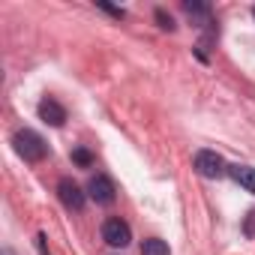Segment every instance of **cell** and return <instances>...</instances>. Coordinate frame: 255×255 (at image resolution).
<instances>
[{"instance_id": "6da1fadb", "label": "cell", "mask_w": 255, "mask_h": 255, "mask_svg": "<svg viewBox=\"0 0 255 255\" xmlns=\"http://www.w3.org/2000/svg\"><path fill=\"white\" fill-rule=\"evenodd\" d=\"M12 144H15V153H18L24 162H42V159L48 156L45 138H42L39 132H33V129H18L15 138H12Z\"/></svg>"}, {"instance_id": "7a4b0ae2", "label": "cell", "mask_w": 255, "mask_h": 255, "mask_svg": "<svg viewBox=\"0 0 255 255\" xmlns=\"http://www.w3.org/2000/svg\"><path fill=\"white\" fill-rule=\"evenodd\" d=\"M192 165H195V171H198L201 177H210V180L228 174V165H225V159H222L216 150H198L195 159H192Z\"/></svg>"}, {"instance_id": "3957f363", "label": "cell", "mask_w": 255, "mask_h": 255, "mask_svg": "<svg viewBox=\"0 0 255 255\" xmlns=\"http://www.w3.org/2000/svg\"><path fill=\"white\" fill-rule=\"evenodd\" d=\"M102 240H105L108 246H114V249H123V246H129L132 231H129V225H126L120 216H108V219L102 222Z\"/></svg>"}, {"instance_id": "277c9868", "label": "cell", "mask_w": 255, "mask_h": 255, "mask_svg": "<svg viewBox=\"0 0 255 255\" xmlns=\"http://www.w3.org/2000/svg\"><path fill=\"white\" fill-rule=\"evenodd\" d=\"M114 183H111V177H105V174H96V177H90V183H87V195L96 201V204H111L114 201Z\"/></svg>"}, {"instance_id": "5b68a950", "label": "cell", "mask_w": 255, "mask_h": 255, "mask_svg": "<svg viewBox=\"0 0 255 255\" xmlns=\"http://www.w3.org/2000/svg\"><path fill=\"white\" fill-rule=\"evenodd\" d=\"M36 111H39V120L48 123V126H63V123H66V108H63L57 99H51V96H45Z\"/></svg>"}, {"instance_id": "8992f818", "label": "cell", "mask_w": 255, "mask_h": 255, "mask_svg": "<svg viewBox=\"0 0 255 255\" xmlns=\"http://www.w3.org/2000/svg\"><path fill=\"white\" fill-rule=\"evenodd\" d=\"M57 195H60V201H63L69 210H81V207H84V192H81V186H78L75 180H69V177H63V180L57 183Z\"/></svg>"}, {"instance_id": "52a82bcc", "label": "cell", "mask_w": 255, "mask_h": 255, "mask_svg": "<svg viewBox=\"0 0 255 255\" xmlns=\"http://www.w3.org/2000/svg\"><path fill=\"white\" fill-rule=\"evenodd\" d=\"M228 174H231L246 192L255 195V168H249V165H228Z\"/></svg>"}, {"instance_id": "ba28073f", "label": "cell", "mask_w": 255, "mask_h": 255, "mask_svg": "<svg viewBox=\"0 0 255 255\" xmlns=\"http://www.w3.org/2000/svg\"><path fill=\"white\" fill-rule=\"evenodd\" d=\"M141 255H171V249H168L165 240H159V237H147V240L141 243Z\"/></svg>"}, {"instance_id": "9c48e42d", "label": "cell", "mask_w": 255, "mask_h": 255, "mask_svg": "<svg viewBox=\"0 0 255 255\" xmlns=\"http://www.w3.org/2000/svg\"><path fill=\"white\" fill-rule=\"evenodd\" d=\"M183 9H186L192 18H201L204 24H210V6H207V3H195V0L189 3V0H186V3H183Z\"/></svg>"}, {"instance_id": "30bf717a", "label": "cell", "mask_w": 255, "mask_h": 255, "mask_svg": "<svg viewBox=\"0 0 255 255\" xmlns=\"http://www.w3.org/2000/svg\"><path fill=\"white\" fill-rule=\"evenodd\" d=\"M72 162H75V165H81V168H87V165H93V156H90V150L75 147V150H72Z\"/></svg>"}, {"instance_id": "8fae6325", "label": "cell", "mask_w": 255, "mask_h": 255, "mask_svg": "<svg viewBox=\"0 0 255 255\" xmlns=\"http://www.w3.org/2000/svg\"><path fill=\"white\" fill-rule=\"evenodd\" d=\"M156 21H159V27H162V30H174V18H171L165 9H156Z\"/></svg>"}, {"instance_id": "7c38bea8", "label": "cell", "mask_w": 255, "mask_h": 255, "mask_svg": "<svg viewBox=\"0 0 255 255\" xmlns=\"http://www.w3.org/2000/svg\"><path fill=\"white\" fill-rule=\"evenodd\" d=\"M3 255H12V249H3Z\"/></svg>"}, {"instance_id": "4fadbf2b", "label": "cell", "mask_w": 255, "mask_h": 255, "mask_svg": "<svg viewBox=\"0 0 255 255\" xmlns=\"http://www.w3.org/2000/svg\"><path fill=\"white\" fill-rule=\"evenodd\" d=\"M252 15H255V9H252Z\"/></svg>"}]
</instances>
